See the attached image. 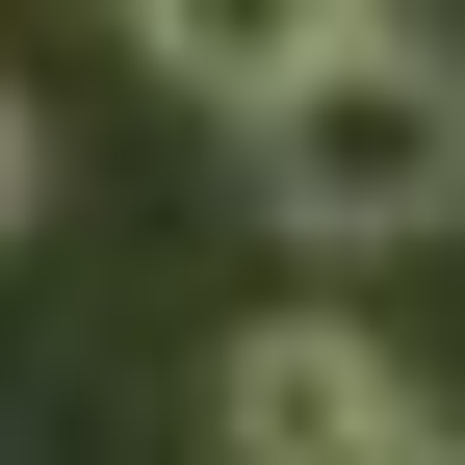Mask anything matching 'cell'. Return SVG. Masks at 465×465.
<instances>
[{
	"label": "cell",
	"instance_id": "3",
	"mask_svg": "<svg viewBox=\"0 0 465 465\" xmlns=\"http://www.w3.org/2000/svg\"><path fill=\"white\" fill-rule=\"evenodd\" d=\"M155 26V78H207V104H259V78H311L336 26H388V0H130Z\"/></svg>",
	"mask_w": 465,
	"mask_h": 465
},
{
	"label": "cell",
	"instance_id": "1",
	"mask_svg": "<svg viewBox=\"0 0 465 465\" xmlns=\"http://www.w3.org/2000/svg\"><path fill=\"white\" fill-rule=\"evenodd\" d=\"M232 155H259V207L311 232V259L465 232V52H414V26H336L311 78H259V104H232Z\"/></svg>",
	"mask_w": 465,
	"mask_h": 465
},
{
	"label": "cell",
	"instance_id": "2",
	"mask_svg": "<svg viewBox=\"0 0 465 465\" xmlns=\"http://www.w3.org/2000/svg\"><path fill=\"white\" fill-rule=\"evenodd\" d=\"M207 465H440V414H414V362L362 311H259L207 362Z\"/></svg>",
	"mask_w": 465,
	"mask_h": 465
},
{
	"label": "cell",
	"instance_id": "4",
	"mask_svg": "<svg viewBox=\"0 0 465 465\" xmlns=\"http://www.w3.org/2000/svg\"><path fill=\"white\" fill-rule=\"evenodd\" d=\"M0 207H26V104H0Z\"/></svg>",
	"mask_w": 465,
	"mask_h": 465
}]
</instances>
